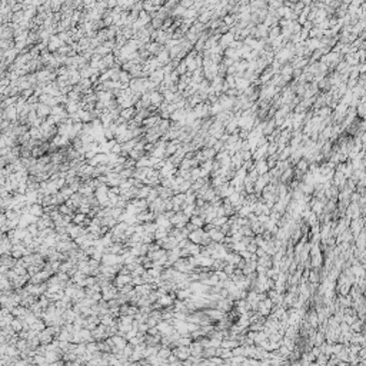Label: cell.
<instances>
[{
  "label": "cell",
  "instance_id": "cell-1",
  "mask_svg": "<svg viewBox=\"0 0 366 366\" xmlns=\"http://www.w3.org/2000/svg\"><path fill=\"white\" fill-rule=\"evenodd\" d=\"M235 42V34L233 33H225L220 36V39H219V47L222 49V47H227V46H230Z\"/></svg>",
  "mask_w": 366,
  "mask_h": 366
},
{
  "label": "cell",
  "instance_id": "cell-2",
  "mask_svg": "<svg viewBox=\"0 0 366 366\" xmlns=\"http://www.w3.org/2000/svg\"><path fill=\"white\" fill-rule=\"evenodd\" d=\"M256 172H257V175L259 176H262V175H265L269 172V167H267V163H266V159H260V160H256L255 166H253Z\"/></svg>",
  "mask_w": 366,
  "mask_h": 366
},
{
  "label": "cell",
  "instance_id": "cell-3",
  "mask_svg": "<svg viewBox=\"0 0 366 366\" xmlns=\"http://www.w3.org/2000/svg\"><path fill=\"white\" fill-rule=\"evenodd\" d=\"M52 329H49V330H43V332L39 335V342H42V343H49L50 342V339H52Z\"/></svg>",
  "mask_w": 366,
  "mask_h": 366
},
{
  "label": "cell",
  "instance_id": "cell-4",
  "mask_svg": "<svg viewBox=\"0 0 366 366\" xmlns=\"http://www.w3.org/2000/svg\"><path fill=\"white\" fill-rule=\"evenodd\" d=\"M176 353H178V356H179V357H186L189 352L186 350V349H179V350L176 352Z\"/></svg>",
  "mask_w": 366,
  "mask_h": 366
},
{
  "label": "cell",
  "instance_id": "cell-5",
  "mask_svg": "<svg viewBox=\"0 0 366 366\" xmlns=\"http://www.w3.org/2000/svg\"><path fill=\"white\" fill-rule=\"evenodd\" d=\"M11 328L14 329V330H20L22 329V325L19 323V322H14V321H11Z\"/></svg>",
  "mask_w": 366,
  "mask_h": 366
},
{
  "label": "cell",
  "instance_id": "cell-6",
  "mask_svg": "<svg viewBox=\"0 0 366 366\" xmlns=\"http://www.w3.org/2000/svg\"><path fill=\"white\" fill-rule=\"evenodd\" d=\"M52 366H62V363H53Z\"/></svg>",
  "mask_w": 366,
  "mask_h": 366
}]
</instances>
